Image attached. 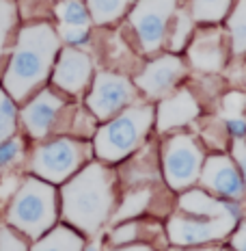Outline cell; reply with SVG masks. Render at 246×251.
I'll use <instances>...</instances> for the list:
<instances>
[{"label":"cell","mask_w":246,"mask_h":251,"mask_svg":"<svg viewBox=\"0 0 246 251\" xmlns=\"http://www.w3.org/2000/svg\"><path fill=\"white\" fill-rule=\"evenodd\" d=\"M114 203L111 171L91 163L63 188V217L85 234H95L108 221Z\"/></svg>","instance_id":"6da1fadb"},{"label":"cell","mask_w":246,"mask_h":251,"mask_svg":"<svg viewBox=\"0 0 246 251\" xmlns=\"http://www.w3.org/2000/svg\"><path fill=\"white\" fill-rule=\"evenodd\" d=\"M56 52H59V35L50 24L26 26L20 33L4 76V87L15 100H24L39 82L45 80Z\"/></svg>","instance_id":"7a4b0ae2"},{"label":"cell","mask_w":246,"mask_h":251,"mask_svg":"<svg viewBox=\"0 0 246 251\" xmlns=\"http://www.w3.org/2000/svg\"><path fill=\"white\" fill-rule=\"evenodd\" d=\"M156 111L149 104L130 106L97 130L93 148L95 156L104 163H119L125 156L140 148L149 134V128L154 126Z\"/></svg>","instance_id":"3957f363"},{"label":"cell","mask_w":246,"mask_h":251,"mask_svg":"<svg viewBox=\"0 0 246 251\" xmlns=\"http://www.w3.org/2000/svg\"><path fill=\"white\" fill-rule=\"evenodd\" d=\"M13 201L9 206V223L24 232L30 238L44 236L54 226L56 219V195L54 188L41 180L28 177L18 193H13Z\"/></svg>","instance_id":"277c9868"},{"label":"cell","mask_w":246,"mask_h":251,"mask_svg":"<svg viewBox=\"0 0 246 251\" xmlns=\"http://www.w3.org/2000/svg\"><path fill=\"white\" fill-rule=\"evenodd\" d=\"M205 163L201 145L188 134H177L162 145V171L173 191H184L201 177Z\"/></svg>","instance_id":"5b68a950"},{"label":"cell","mask_w":246,"mask_h":251,"mask_svg":"<svg viewBox=\"0 0 246 251\" xmlns=\"http://www.w3.org/2000/svg\"><path fill=\"white\" fill-rule=\"evenodd\" d=\"M175 13L177 0H138L134 4L130 24L143 52L154 54L166 44Z\"/></svg>","instance_id":"8992f818"},{"label":"cell","mask_w":246,"mask_h":251,"mask_svg":"<svg viewBox=\"0 0 246 251\" xmlns=\"http://www.w3.org/2000/svg\"><path fill=\"white\" fill-rule=\"evenodd\" d=\"M87 158V145L74 139H56L39 145L30 160V169L48 182H63L74 176Z\"/></svg>","instance_id":"52a82bcc"},{"label":"cell","mask_w":246,"mask_h":251,"mask_svg":"<svg viewBox=\"0 0 246 251\" xmlns=\"http://www.w3.org/2000/svg\"><path fill=\"white\" fill-rule=\"evenodd\" d=\"M238 226V217L223 214V217H173L169 221V240L177 247H195L221 240L227 234H231Z\"/></svg>","instance_id":"ba28073f"},{"label":"cell","mask_w":246,"mask_h":251,"mask_svg":"<svg viewBox=\"0 0 246 251\" xmlns=\"http://www.w3.org/2000/svg\"><path fill=\"white\" fill-rule=\"evenodd\" d=\"M136 91L132 80L112 72H99L93 80V89L87 98L91 113L99 119H112L114 115L125 111L130 102L134 100Z\"/></svg>","instance_id":"9c48e42d"},{"label":"cell","mask_w":246,"mask_h":251,"mask_svg":"<svg viewBox=\"0 0 246 251\" xmlns=\"http://www.w3.org/2000/svg\"><path fill=\"white\" fill-rule=\"evenodd\" d=\"M186 74V63L177 54H162L158 59L143 67L138 76H136V87L151 100H162V98L171 96L179 80Z\"/></svg>","instance_id":"30bf717a"},{"label":"cell","mask_w":246,"mask_h":251,"mask_svg":"<svg viewBox=\"0 0 246 251\" xmlns=\"http://www.w3.org/2000/svg\"><path fill=\"white\" fill-rule=\"evenodd\" d=\"M201 184L214 193L221 200L229 201H240L246 193V184L240 176L238 167L231 160V156L224 154H214L203 163L201 169Z\"/></svg>","instance_id":"8fae6325"},{"label":"cell","mask_w":246,"mask_h":251,"mask_svg":"<svg viewBox=\"0 0 246 251\" xmlns=\"http://www.w3.org/2000/svg\"><path fill=\"white\" fill-rule=\"evenodd\" d=\"M227 50H224V35L221 30H203L195 35L188 44V61L192 67L205 74H216L224 67L227 59Z\"/></svg>","instance_id":"7c38bea8"},{"label":"cell","mask_w":246,"mask_h":251,"mask_svg":"<svg viewBox=\"0 0 246 251\" xmlns=\"http://www.w3.org/2000/svg\"><path fill=\"white\" fill-rule=\"evenodd\" d=\"M199 111L201 108H199V102L192 96V91H188V89L173 91L171 96L162 98L158 104V111H156L158 130L160 132H169V130L188 126L199 117Z\"/></svg>","instance_id":"4fadbf2b"},{"label":"cell","mask_w":246,"mask_h":251,"mask_svg":"<svg viewBox=\"0 0 246 251\" xmlns=\"http://www.w3.org/2000/svg\"><path fill=\"white\" fill-rule=\"evenodd\" d=\"M91 74H93V63L89 59V54L76 48H67L63 50L59 63H56L54 85L63 89V91L80 93L89 85Z\"/></svg>","instance_id":"5bb4252c"},{"label":"cell","mask_w":246,"mask_h":251,"mask_svg":"<svg viewBox=\"0 0 246 251\" xmlns=\"http://www.w3.org/2000/svg\"><path fill=\"white\" fill-rule=\"evenodd\" d=\"M63 106H65V104H63V100L56 96V93L41 91L22 113L24 126H26V130H28L30 137L44 139L50 130H54Z\"/></svg>","instance_id":"9a60e30c"},{"label":"cell","mask_w":246,"mask_h":251,"mask_svg":"<svg viewBox=\"0 0 246 251\" xmlns=\"http://www.w3.org/2000/svg\"><path fill=\"white\" fill-rule=\"evenodd\" d=\"M179 208L186 214L192 217H203V219H212V217H223V214H233L240 217V206L235 201L221 200V197H212L207 195L201 188H192L186 195L179 197Z\"/></svg>","instance_id":"2e32d148"},{"label":"cell","mask_w":246,"mask_h":251,"mask_svg":"<svg viewBox=\"0 0 246 251\" xmlns=\"http://www.w3.org/2000/svg\"><path fill=\"white\" fill-rule=\"evenodd\" d=\"M229 46L235 59H242L246 54V0H238L227 18Z\"/></svg>","instance_id":"e0dca14e"},{"label":"cell","mask_w":246,"mask_h":251,"mask_svg":"<svg viewBox=\"0 0 246 251\" xmlns=\"http://www.w3.org/2000/svg\"><path fill=\"white\" fill-rule=\"evenodd\" d=\"M85 243L82 236L69 227H54L50 234H45L30 251H82Z\"/></svg>","instance_id":"ac0fdd59"},{"label":"cell","mask_w":246,"mask_h":251,"mask_svg":"<svg viewBox=\"0 0 246 251\" xmlns=\"http://www.w3.org/2000/svg\"><path fill=\"white\" fill-rule=\"evenodd\" d=\"M231 11V0H190L188 13L192 22L199 24H216L224 20Z\"/></svg>","instance_id":"d6986e66"},{"label":"cell","mask_w":246,"mask_h":251,"mask_svg":"<svg viewBox=\"0 0 246 251\" xmlns=\"http://www.w3.org/2000/svg\"><path fill=\"white\" fill-rule=\"evenodd\" d=\"M130 2L132 0H87V9L91 13L93 22L111 24V22H117L128 11Z\"/></svg>","instance_id":"ffe728a7"},{"label":"cell","mask_w":246,"mask_h":251,"mask_svg":"<svg viewBox=\"0 0 246 251\" xmlns=\"http://www.w3.org/2000/svg\"><path fill=\"white\" fill-rule=\"evenodd\" d=\"M149 201H151V191L149 188H138V191L128 193V195L123 197L121 206H119L117 212H114L112 221H130V219L138 217L140 212L147 210Z\"/></svg>","instance_id":"44dd1931"},{"label":"cell","mask_w":246,"mask_h":251,"mask_svg":"<svg viewBox=\"0 0 246 251\" xmlns=\"http://www.w3.org/2000/svg\"><path fill=\"white\" fill-rule=\"evenodd\" d=\"M56 15L61 20V26L89 28V20H91V13H89L82 0H63V2L56 4Z\"/></svg>","instance_id":"7402d4cb"},{"label":"cell","mask_w":246,"mask_h":251,"mask_svg":"<svg viewBox=\"0 0 246 251\" xmlns=\"http://www.w3.org/2000/svg\"><path fill=\"white\" fill-rule=\"evenodd\" d=\"M171 33H169V44H171V50L177 52V50H184L188 48L192 39V33H195V22H192L190 13L188 11H179L175 13V22L171 24Z\"/></svg>","instance_id":"603a6c76"},{"label":"cell","mask_w":246,"mask_h":251,"mask_svg":"<svg viewBox=\"0 0 246 251\" xmlns=\"http://www.w3.org/2000/svg\"><path fill=\"white\" fill-rule=\"evenodd\" d=\"M15 130V106L7 98V93L0 91V143L7 141Z\"/></svg>","instance_id":"cb8c5ba5"},{"label":"cell","mask_w":246,"mask_h":251,"mask_svg":"<svg viewBox=\"0 0 246 251\" xmlns=\"http://www.w3.org/2000/svg\"><path fill=\"white\" fill-rule=\"evenodd\" d=\"M15 18H18V11H15L13 0H0V59H2L4 44L15 24Z\"/></svg>","instance_id":"d4e9b609"},{"label":"cell","mask_w":246,"mask_h":251,"mask_svg":"<svg viewBox=\"0 0 246 251\" xmlns=\"http://www.w3.org/2000/svg\"><path fill=\"white\" fill-rule=\"evenodd\" d=\"M136 236H138V223H134V221H123L119 227L112 229L111 243L114 245V247H125L128 243H134Z\"/></svg>","instance_id":"484cf974"},{"label":"cell","mask_w":246,"mask_h":251,"mask_svg":"<svg viewBox=\"0 0 246 251\" xmlns=\"http://www.w3.org/2000/svg\"><path fill=\"white\" fill-rule=\"evenodd\" d=\"M20 156H22V141L20 139H7L0 143V167L15 165Z\"/></svg>","instance_id":"4316f807"},{"label":"cell","mask_w":246,"mask_h":251,"mask_svg":"<svg viewBox=\"0 0 246 251\" xmlns=\"http://www.w3.org/2000/svg\"><path fill=\"white\" fill-rule=\"evenodd\" d=\"M223 108H224V113H227V117H231V115H244V111H246V93L229 91L227 96L223 98Z\"/></svg>","instance_id":"83f0119b"},{"label":"cell","mask_w":246,"mask_h":251,"mask_svg":"<svg viewBox=\"0 0 246 251\" xmlns=\"http://www.w3.org/2000/svg\"><path fill=\"white\" fill-rule=\"evenodd\" d=\"M59 37L71 46H85L89 41V28H80V26H61Z\"/></svg>","instance_id":"f1b7e54d"},{"label":"cell","mask_w":246,"mask_h":251,"mask_svg":"<svg viewBox=\"0 0 246 251\" xmlns=\"http://www.w3.org/2000/svg\"><path fill=\"white\" fill-rule=\"evenodd\" d=\"M0 251H26V243L11 227H0Z\"/></svg>","instance_id":"f546056e"},{"label":"cell","mask_w":246,"mask_h":251,"mask_svg":"<svg viewBox=\"0 0 246 251\" xmlns=\"http://www.w3.org/2000/svg\"><path fill=\"white\" fill-rule=\"evenodd\" d=\"M231 158L246 184V141L244 139H235L231 143Z\"/></svg>","instance_id":"4dcf8cb0"},{"label":"cell","mask_w":246,"mask_h":251,"mask_svg":"<svg viewBox=\"0 0 246 251\" xmlns=\"http://www.w3.org/2000/svg\"><path fill=\"white\" fill-rule=\"evenodd\" d=\"M224 128H227L229 137L235 139H244L246 137V117L244 115H231V117H224Z\"/></svg>","instance_id":"1f68e13d"},{"label":"cell","mask_w":246,"mask_h":251,"mask_svg":"<svg viewBox=\"0 0 246 251\" xmlns=\"http://www.w3.org/2000/svg\"><path fill=\"white\" fill-rule=\"evenodd\" d=\"M231 247L235 251H246V223H242L231 236Z\"/></svg>","instance_id":"d6a6232c"},{"label":"cell","mask_w":246,"mask_h":251,"mask_svg":"<svg viewBox=\"0 0 246 251\" xmlns=\"http://www.w3.org/2000/svg\"><path fill=\"white\" fill-rule=\"evenodd\" d=\"M15 184H18V180H15L13 176L4 177V182L0 184V197H7V195H11V193H15Z\"/></svg>","instance_id":"836d02e7"},{"label":"cell","mask_w":246,"mask_h":251,"mask_svg":"<svg viewBox=\"0 0 246 251\" xmlns=\"http://www.w3.org/2000/svg\"><path fill=\"white\" fill-rule=\"evenodd\" d=\"M111 251H154L149 245H128V247H117Z\"/></svg>","instance_id":"e575fe53"},{"label":"cell","mask_w":246,"mask_h":251,"mask_svg":"<svg viewBox=\"0 0 246 251\" xmlns=\"http://www.w3.org/2000/svg\"><path fill=\"white\" fill-rule=\"evenodd\" d=\"M179 251H214V249L212 247H201V249L195 247V249H179Z\"/></svg>","instance_id":"d590c367"},{"label":"cell","mask_w":246,"mask_h":251,"mask_svg":"<svg viewBox=\"0 0 246 251\" xmlns=\"http://www.w3.org/2000/svg\"><path fill=\"white\" fill-rule=\"evenodd\" d=\"M82 251H99V247H97V245H89V247H85Z\"/></svg>","instance_id":"8d00e7d4"},{"label":"cell","mask_w":246,"mask_h":251,"mask_svg":"<svg viewBox=\"0 0 246 251\" xmlns=\"http://www.w3.org/2000/svg\"><path fill=\"white\" fill-rule=\"evenodd\" d=\"M218 251H229V249H227V247H223V249H218Z\"/></svg>","instance_id":"74e56055"}]
</instances>
